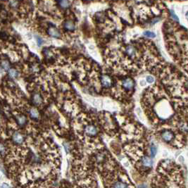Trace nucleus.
<instances>
[{"label":"nucleus","mask_w":188,"mask_h":188,"mask_svg":"<svg viewBox=\"0 0 188 188\" xmlns=\"http://www.w3.org/2000/svg\"><path fill=\"white\" fill-rule=\"evenodd\" d=\"M151 188H186L181 166L172 160L161 161L151 180Z\"/></svg>","instance_id":"nucleus-1"},{"label":"nucleus","mask_w":188,"mask_h":188,"mask_svg":"<svg viewBox=\"0 0 188 188\" xmlns=\"http://www.w3.org/2000/svg\"><path fill=\"white\" fill-rule=\"evenodd\" d=\"M94 166L100 173L105 188H135L126 173L107 155Z\"/></svg>","instance_id":"nucleus-2"},{"label":"nucleus","mask_w":188,"mask_h":188,"mask_svg":"<svg viewBox=\"0 0 188 188\" xmlns=\"http://www.w3.org/2000/svg\"><path fill=\"white\" fill-rule=\"evenodd\" d=\"M126 153L131 158L132 164L136 170L142 176H147L152 169L153 161L152 157L145 154L143 145L138 144L135 145L127 146Z\"/></svg>","instance_id":"nucleus-3"},{"label":"nucleus","mask_w":188,"mask_h":188,"mask_svg":"<svg viewBox=\"0 0 188 188\" xmlns=\"http://www.w3.org/2000/svg\"><path fill=\"white\" fill-rule=\"evenodd\" d=\"M85 133L87 136L93 137L97 134V127L92 125H87L85 128Z\"/></svg>","instance_id":"nucleus-4"},{"label":"nucleus","mask_w":188,"mask_h":188,"mask_svg":"<svg viewBox=\"0 0 188 188\" xmlns=\"http://www.w3.org/2000/svg\"><path fill=\"white\" fill-rule=\"evenodd\" d=\"M12 140L16 145H20L24 142V138L22 134L18 133V132H16L12 135Z\"/></svg>","instance_id":"nucleus-5"},{"label":"nucleus","mask_w":188,"mask_h":188,"mask_svg":"<svg viewBox=\"0 0 188 188\" xmlns=\"http://www.w3.org/2000/svg\"><path fill=\"white\" fill-rule=\"evenodd\" d=\"M123 85L125 90H132L134 87V82L131 78H127L123 81Z\"/></svg>","instance_id":"nucleus-6"},{"label":"nucleus","mask_w":188,"mask_h":188,"mask_svg":"<svg viewBox=\"0 0 188 188\" xmlns=\"http://www.w3.org/2000/svg\"><path fill=\"white\" fill-rule=\"evenodd\" d=\"M49 34L51 36L54 37V38H59L60 36V32L59 31H58L57 28H51L49 30Z\"/></svg>","instance_id":"nucleus-7"},{"label":"nucleus","mask_w":188,"mask_h":188,"mask_svg":"<svg viewBox=\"0 0 188 188\" xmlns=\"http://www.w3.org/2000/svg\"><path fill=\"white\" fill-rule=\"evenodd\" d=\"M125 52L127 54L128 56H131V57H134L135 55V49L133 46H127V47L125 48Z\"/></svg>","instance_id":"nucleus-8"},{"label":"nucleus","mask_w":188,"mask_h":188,"mask_svg":"<svg viewBox=\"0 0 188 188\" xmlns=\"http://www.w3.org/2000/svg\"><path fill=\"white\" fill-rule=\"evenodd\" d=\"M101 83H102V85H103L104 86H105V87L110 86L111 80H110L109 78L107 77V76H103V77H102V79H101Z\"/></svg>","instance_id":"nucleus-9"},{"label":"nucleus","mask_w":188,"mask_h":188,"mask_svg":"<svg viewBox=\"0 0 188 188\" xmlns=\"http://www.w3.org/2000/svg\"><path fill=\"white\" fill-rule=\"evenodd\" d=\"M33 101L36 104H40L42 101V99L40 97V95L38 94H35L33 96Z\"/></svg>","instance_id":"nucleus-10"},{"label":"nucleus","mask_w":188,"mask_h":188,"mask_svg":"<svg viewBox=\"0 0 188 188\" xmlns=\"http://www.w3.org/2000/svg\"><path fill=\"white\" fill-rule=\"evenodd\" d=\"M17 121L19 125H24L26 123V118L24 116H19L17 117Z\"/></svg>","instance_id":"nucleus-11"},{"label":"nucleus","mask_w":188,"mask_h":188,"mask_svg":"<svg viewBox=\"0 0 188 188\" xmlns=\"http://www.w3.org/2000/svg\"><path fill=\"white\" fill-rule=\"evenodd\" d=\"M30 114H31V117L33 118H38L39 116V113L38 111H37L35 109H31V111H30Z\"/></svg>","instance_id":"nucleus-12"},{"label":"nucleus","mask_w":188,"mask_h":188,"mask_svg":"<svg viewBox=\"0 0 188 188\" xmlns=\"http://www.w3.org/2000/svg\"><path fill=\"white\" fill-rule=\"evenodd\" d=\"M64 25L65 28L68 30H73L74 28H75V25H74V24L72 21H67L66 23H65Z\"/></svg>","instance_id":"nucleus-13"},{"label":"nucleus","mask_w":188,"mask_h":188,"mask_svg":"<svg viewBox=\"0 0 188 188\" xmlns=\"http://www.w3.org/2000/svg\"><path fill=\"white\" fill-rule=\"evenodd\" d=\"M9 67H10V65H9L8 61H2V69H4V70L6 71L9 70Z\"/></svg>","instance_id":"nucleus-14"},{"label":"nucleus","mask_w":188,"mask_h":188,"mask_svg":"<svg viewBox=\"0 0 188 188\" xmlns=\"http://www.w3.org/2000/svg\"><path fill=\"white\" fill-rule=\"evenodd\" d=\"M143 35L146 37H147V38H154L156 37V35L154 34V32H151L149 31H145L144 32Z\"/></svg>","instance_id":"nucleus-15"},{"label":"nucleus","mask_w":188,"mask_h":188,"mask_svg":"<svg viewBox=\"0 0 188 188\" xmlns=\"http://www.w3.org/2000/svg\"><path fill=\"white\" fill-rule=\"evenodd\" d=\"M9 76H10V77L12 78H16L18 76L17 71L14 70V69H11V70L9 71Z\"/></svg>","instance_id":"nucleus-16"},{"label":"nucleus","mask_w":188,"mask_h":188,"mask_svg":"<svg viewBox=\"0 0 188 188\" xmlns=\"http://www.w3.org/2000/svg\"><path fill=\"white\" fill-rule=\"evenodd\" d=\"M146 79H147V82L148 83H150V84H152V83H153L154 82V78L152 76H147V78H146Z\"/></svg>","instance_id":"nucleus-17"},{"label":"nucleus","mask_w":188,"mask_h":188,"mask_svg":"<svg viewBox=\"0 0 188 188\" xmlns=\"http://www.w3.org/2000/svg\"><path fill=\"white\" fill-rule=\"evenodd\" d=\"M60 4H61V6H63V7H67V6H68L69 2L67 1H62L60 2Z\"/></svg>","instance_id":"nucleus-18"},{"label":"nucleus","mask_w":188,"mask_h":188,"mask_svg":"<svg viewBox=\"0 0 188 188\" xmlns=\"http://www.w3.org/2000/svg\"><path fill=\"white\" fill-rule=\"evenodd\" d=\"M37 42H38V45H39V46H40L42 44V39L39 38H37Z\"/></svg>","instance_id":"nucleus-19"},{"label":"nucleus","mask_w":188,"mask_h":188,"mask_svg":"<svg viewBox=\"0 0 188 188\" xmlns=\"http://www.w3.org/2000/svg\"><path fill=\"white\" fill-rule=\"evenodd\" d=\"M140 85H142V86H144V85H145L146 82L145 80H141L140 82Z\"/></svg>","instance_id":"nucleus-20"},{"label":"nucleus","mask_w":188,"mask_h":188,"mask_svg":"<svg viewBox=\"0 0 188 188\" xmlns=\"http://www.w3.org/2000/svg\"><path fill=\"white\" fill-rule=\"evenodd\" d=\"M89 48L90 49V50H94V46H92V45H90V46H89Z\"/></svg>","instance_id":"nucleus-21"},{"label":"nucleus","mask_w":188,"mask_h":188,"mask_svg":"<svg viewBox=\"0 0 188 188\" xmlns=\"http://www.w3.org/2000/svg\"><path fill=\"white\" fill-rule=\"evenodd\" d=\"M186 16H187V18H188V12L186 13Z\"/></svg>","instance_id":"nucleus-22"}]
</instances>
